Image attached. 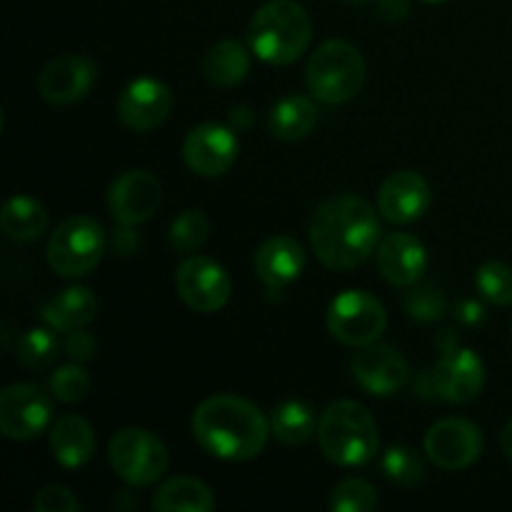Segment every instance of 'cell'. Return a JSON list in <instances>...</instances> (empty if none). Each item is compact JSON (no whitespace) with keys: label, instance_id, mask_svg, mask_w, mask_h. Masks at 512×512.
Listing matches in <instances>:
<instances>
[{"label":"cell","instance_id":"obj_1","mask_svg":"<svg viewBox=\"0 0 512 512\" xmlns=\"http://www.w3.org/2000/svg\"><path fill=\"white\" fill-rule=\"evenodd\" d=\"M380 220L368 200L340 193L323 200L310 220V245L330 270H353L363 265L380 245Z\"/></svg>","mask_w":512,"mask_h":512},{"label":"cell","instance_id":"obj_2","mask_svg":"<svg viewBox=\"0 0 512 512\" xmlns=\"http://www.w3.org/2000/svg\"><path fill=\"white\" fill-rule=\"evenodd\" d=\"M270 433L265 415L240 395H213L193 413L195 443L220 460L240 463L258 458Z\"/></svg>","mask_w":512,"mask_h":512},{"label":"cell","instance_id":"obj_3","mask_svg":"<svg viewBox=\"0 0 512 512\" xmlns=\"http://www.w3.org/2000/svg\"><path fill=\"white\" fill-rule=\"evenodd\" d=\"M313 23L295 0H268L248 25V45L263 63L290 65L308 50Z\"/></svg>","mask_w":512,"mask_h":512},{"label":"cell","instance_id":"obj_4","mask_svg":"<svg viewBox=\"0 0 512 512\" xmlns=\"http://www.w3.org/2000/svg\"><path fill=\"white\" fill-rule=\"evenodd\" d=\"M318 443L330 463L358 468L378 453V425L365 405L355 400H335L320 415Z\"/></svg>","mask_w":512,"mask_h":512},{"label":"cell","instance_id":"obj_5","mask_svg":"<svg viewBox=\"0 0 512 512\" xmlns=\"http://www.w3.org/2000/svg\"><path fill=\"white\" fill-rule=\"evenodd\" d=\"M365 58L345 40H328L310 55L305 80L315 100L325 105H343L363 90Z\"/></svg>","mask_w":512,"mask_h":512},{"label":"cell","instance_id":"obj_6","mask_svg":"<svg viewBox=\"0 0 512 512\" xmlns=\"http://www.w3.org/2000/svg\"><path fill=\"white\" fill-rule=\"evenodd\" d=\"M105 230L90 215H73L53 230L48 240V263L60 278H83L100 263Z\"/></svg>","mask_w":512,"mask_h":512},{"label":"cell","instance_id":"obj_7","mask_svg":"<svg viewBox=\"0 0 512 512\" xmlns=\"http://www.w3.org/2000/svg\"><path fill=\"white\" fill-rule=\"evenodd\" d=\"M108 460L120 480L133 488H148L168 470V448L150 430L125 428L110 440Z\"/></svg>","mask_w":512,"mask_h":512},{"label":"cell","instance_id":"obj_8","mask_svg":"<svg viewBox=\"0 0 512 512\" xmlns=\"http://www.w3.org/2000/svg\"><path fill=\"white\" fill-rule=\"evenodd\" d=\"M328 330L350 348L375 343L388 325V313L375 295L365 290H345L328 305Z\"/></svg>","mask_w":512,"mask_h":512},{"label":"cell","instance_id":"obj_9","mask_svg":"<svg viewBox=\"0 0 512 512\" xmlns=\"http://www.w3.org/2000/svg\"><path fill=\"white\" fill-rule=\"evenodd\" d=\"M53 403L40 385L15 383L0 393V430L10 440H33L48 428Z\"/></svg>","mask_w":512,"mask_h":512},{"label":"cell","instance_id":"obj_10","mask_svg":"<svg viewBox=\"0 0 512 512\" xmlns=\"http://www.w3.org/2000/svg\"><path fill=\"white\" fill-rule=\"evenodd\" d=\"M175 288H178L180 300L195 313H218L228 305L230 293H233V283L223 265L203 255L180 263L175 273Z\"/></svg>","mask_w":512,"mask_h":512},{"label":"cell","instance_id":"obj_11","mask_svg":"<svg viewBox=\"0 0 512 512\" xmlns=\"http://www.w3.org/2000/svg\"><path fill=\"white\" fill-rule=\"evenodd\" d=\"M428 383L448 403H473L483 393L485 365L470 348H448L428 373Z\"/></svg>","mask_w":512,"mask_h":512},{"label":"cell","instance_id":"obj_12","mask_svg":"<svg viewBox=\"0 0 512 512\" xmlns=\"http://www.w3.org/2000/svg\"><path fill=\"white\" fill-rule=\"evenodd\" d=\"M240 153L238 135L233 128L218 123H203L185 135L183 158L195 175L218 178L228 173Z\"/></svg>","mask_w":512,"mask_h":512},{"label":"cell","instance_id":"obj_13","mask_svg":"<svg viewBox=\"0 0 512 512\" xmlns=\"http://www.w3.org/2000/svg\"><path fill=\"white\" fill-rule=\"evenodd\" d=\"M163 203V185L150 170H128L108 188V208L115 223L140 225L153 218Z\"/></svg>","mask_w":512,"mask_h":512},{"label":"cell","instance_id":"obj_14","mask_svg":"<svg viewBox=\"0 0 512 512\" xmlns=\"http://www.w3.org/2000/svg\"><path fill=\"white\" fill-rule=\"evenodd\" d=\"M483 453L478 425L463 418H445L425 435V455L443 470L470 468Z\"/></svg>","mask_w":512,"mask_h":512},{"label":"cell","instance_id":"obj_15","mask_svg":"<svg viewBox=\"0 0 512 512\" xmlns=\"http://www.w3.org/2000/svg\"><path fill=\"white\" fill-rule=\"evenodd\" d=\"M98 68L83 55H58L38 75L40 98L50 105H73L93 90Z\"/></svg>","mask_w":512,"mask_h":512},{"label":"cell","instance_id":"obj_16","mask_svg":"<svg viewBox=\"0 0 512 512\" xmlns=\"http://www.w3.org/2000/svg\"><path fill=\"white\" fill-rule=\"evenodd\" d=\"M408 360L395 350L393 345L385 343H370L360 348V353L353 358V378L355 383L370 395L378 398H388V395L398 393L408 380Z\"/></svg>","mask_w":512,"mask_h":512},{"label":"cell","instance_id":"obj_17","mask_svg":"<svg viewBox=\"0 0 512 512\" xmlns=\"http://www.w3.org/2000/svg\"><path fill=\"white\" fill-rule=\"evenodd\" d=\"M173 110V93L155 78H138L123 90L118 100L120 123L135 133H148L163 125Z\"/></svg>","mask_w":512,"mask_h":512},{"label":"cell","instance_id":"obj_18","mask_svg":"<svg viewBox=\"0 0 512 512\" xmlns=\"http://www.w3.org/2000/svg\"><path fill=\"white\" fill-rule=\"evenodd\" d=\"M430 208V185L415 170H398L378 190V213L395 225L415 223Z\"/></svg>","mask_w":512,"mask_h":512},{"label":"cell","instance_id":"obj_19","mask_svg":"<svg viewBox=\"0 0 512 512\" xmlns=\"http://www.w3.org/2000/svg\"><path fill=\"white\" fill-rule=\"evenodd\" d=\"M428 265L425 245L415 235L390 233L378 245V268L395 288H410L420 283Z\"/></svg>","mask_w":512,"mask_h":512},{"label":"cell","instance_id":"obj_20","mask_svg":"<svg viewBox=\"0 0 512 512\" xmlns=\"http://www.w3.org/2000/svg\"><path fill=\"white\" fill-rule=\"evenodd\" d=\"M305 268L303 245L288 235L268 238L255 253V273L270 290H283L300 278Z\"/></svg>","mask_w":512,"mask_h":512},{"label":"cell","instance_id":"obj_21","mask_svg":"<svg viewBox=\"0 0 512 512\" xmlns=\"http://www.w3.org/2000/svg\"><path fill=\"white\" fill-rule=\"evenodd\" d=\"M40 315L50 328L60 330V333H73V330H83L93 323L98 315V298L90 288L73 285V288L60 290L58 295L45 300Z\"/></svg>","mask_w":512,"mask_h":512},{"label":"cell","instance_id":"obj_22","mask_svg":"<svg viewBox=\"0 0 512 512\" xmlns=\"http://www.w3.org/2000/svg\"><path fill=\"white\" fill-rule=\"evenodd\" d=\"M50 450L63 468H83L95 453V433L80 415H63L50 430Z\"/></svg>","mask_w":512,"mask_h":512},{"label":"cell","instance_id":"obj_23","mask_svg":"<svg viewBox=\"0 0 512 512\" xmlns=\"http://www.w3.org/2000/svg\"><path fill=\"white\" fill-rule=\"evenodd\" d=\"M315 123H318V108L305 95H288V98L278 100L268 118L270 133L285 143H298V140L308 138Z\"/></svg>","mask_w":512,"mask_h":512},{"label":"cell","instance_id":"obj_24","mask_svg":"<svg viewBox=\"0 0 512 512\" xmlns=\"http://www.w3.org/2000/svg\"><path fill=\"white\" fill-rule=\"evenodd\" d=\"M203 73L215 88H233L250 73L248 48L238 40H220L205 53Z\"/></svg>","mask_w":512,"mask_h":512},{"label":"cell","instance_id":"obj_25","mask_svg":"<svg viewBox=\"0 0 512 512\" xmlns=\"http://www.w3.org/2000/svg\"><path fill=\"white\" fill-rule=\"evenodd\" d=\"M0 228L15 243H33L48 228V213L45 205L28 195H13L3 205L0 213Z\"/></svg>","mask_w":512,"mask_h":512},{"label":"cell","instance_id":"obj_26","mask_svg":"<svg viewBox=\"0 0 512 512\" xmlns=\"http://www.w3.org/2000/svg\"><path fill=\"white\" fill-rule=\"evenodd\" d=\"M215 508L213 490L195 478H173L153 495V510L158 512H210Z\"/></svg>","mask_w":512,"mask_h":512},{"label":"cell","instance_id":"obj_27","mask_svg":"<svg viewBox=\"0 0 512 512\" xmlns=\"http://www.w3.org/2000/svg\"><path fill=\"white\" fill-rule=\"evenodd\" d=\"M318 415L303 400H288V403L278 405L270 418V430H273L275 440L283 445H303L308 443L313 435H318Z\"/></svg>","mask_w":512,"mask_h":512},{"label":"cell","instance_id":"obj_28","mask_svg":"<svg viewBox=\"0 0 512 512\" xmlns=\"http://www.w3.org/2000/svg\"><path fill=\"white\" fill-rule=\"evenodd\" d=\"M58 330L55 328H30L25 330L18 338L15 345V358L20 360V365H25L28 370H40L48 368L60 353V340Z\"/></svg>","mask_w":512,"mask_h":512},{"label":"cell","instance_id":"obj_29","mask_svg":"<svg viewBox=\"0 0 512 512\" xmlns=\"http://www.w3.org/2000/svg\"><path fill=\"white\" fill-rule=\"evenodd\" d=\"M385 478L398 488H415L425 475V463L418 455V450L408 448V445H393L385 450L383 460H380Z\"/></svg>","mask_w":512,"mask_h":512},{"label":"cell","instance_id":"obj_30","mask_svg":"<svg viewBox=\"0 0 512 512\" xmlns=\"http://www.w3.org/2000/svg\"><path fill=\"white\" fill-rule=\"evenodd\" d=\"M475 290L485 303L498 305V308L512 305V268L498 260L480 265L475 273Z\"/></svg>","mask_w":512,"mask_h":512},{"label":"cell","instance_id":"obj_31","mask_svg":"<svg viewBox=\"0 0 512 512\" xmlns=\"http://www.w3.org/2000/svg\"><path fill=\"white\" fill-rule=\"evenodd\" d=\"M210 238V220L203 210H185L170 225V245L178 253H193Z\"/></svg>","mask_w":512,"mask_h":512},{"label":"cell","instance_id":"obj_32","mask_svg":"<svg viewBox=\"0 0 512 512\" xmlns=\"http://www.w3.org/2000/svg\"><path fill=\"white\" fill-rule=\"evenodd\" d=\"M405 313L420 323H435L448 313V300L445 293L435 285H410V290L403 298Z\"/></svg>","mask_w":512,"mask_h":512},{"label":"cell","instance_id":"obj_33","mask_svg":"<svg viewBox=\"0 0 512 512\" xmlns=\"http://www.w3.org/2000/svg\"><path fill=\"white\" fill-rule=\"evenodd\" d=\"M330 508L335 512H373L378 508V493L368 480L348 478L333 490Z\"/></svg>","mask_w":512,"mask_h":512},{"label":"cell","instance_id":"obj_34","mask_svg":"<svg viewBox=\"0 0 512 512\" xmlns=\"http://www.w3.org/2000/svg\"><path fill=\"white\" fill-rule=\"evenodd\" d=\"M50 390H53L55 400L60 403H78L88 395L90 390V378L80 363H70V365H60L58 370L50 378Z\"/></svg>","mask_w":512,"mask_h":512},{"label":"cell","instance_id":"obj_35","mask_svg":"<svg viewBox=\"0 0 512 512\" xmlns=\"http://www.w3.org/2000/svg\"><path fill=\"white\" fill-rule=\"evenodd\" d=\"M35 512H80L83 505L80 500L70 493V488L65 485H48V488L38 490L33 500Z\"/></svg>","mask_w":512,"mask_h":512},{"label":"cell","instance_id":"obj_36","mask_svg":"<svg viewBox=\"0 0 512 512\" xmlns=\"http://www.w3.org/2000/svg\"><path fill=\"white\" fill-rule=\"evenodd\" d=\"M63 350L70 360H75V363H88V360L95 358V338L90 333H85V328L73 330V333L65 338Z\"/></svg>","mask_w":512,"mask_h":512},{"label":"cell","instance_id":"obj_37","mask_svg":"<svg viewBox=\"0 0 512 512\" xmlns=\"http://www.w3.org/2000/svg\"><path fill=\"white\" fill-rule=\"evenodd\" d=\"M135 225L118 223L113 230V250L118 255H133L138 250V235H135Z\"/></svg>","mask_w":512,"mask_h":512},{"label":"cell","instance_id":"obj_38","mask_svg":"<svg viewBox=\"0 0 512 512\" xmlns=\"http://www.w3.org/2000/svg\"><path fill=\"white\" fill-rule=\"evenodd\" d=\"M378 13L388 20H403L410 13V0H375Z\"/></svg>","mask_w":512,"mask_h":512},{"label":"cell","instance_id":"obj_39","mask_svg":"<svg viewBox=\"0 0 512 512\" xmlns=\"http://www.w3.org/2000/svg\"><path fill=\"white\" fill-rule=\"evenodd\" d=\"M458 320L465 325H478L485 320V308L480 303H475V300H463V303L458 305Z\"/></svg>","mask_w":512,"mask_h":512},{"label":"cell","instance_id":"obj_40","mask_svg":"<svg viewBox=\"0 0 512 512\" xmlns=\"http://www.w3.org/2000/svg\"><path fill=\"white\" fill-rule=\"evenodd\" d=\"M500 445H503V453L512 460V420L505 425L503 433H500Z\"/></svg>","mask_w":512,"mask_h":512},{"label":"cell","instance_id":"obj_41","mask_svg":"<svg viewBox=\"0 0 512 512\" xmlns=\"http://www.w3.org/2000/svg\"><path fill=\"white\" fill-rule=\"evenodd\" d=\"M348 3H355V5H360V3H375V0H348Z\"/></svg>","mask_w":512,"mask_h":512},{"label":"cell","instance_id":"obj_42","mask_svg":"<svg viewBox=\"0 0 512 512\" xmlns=\"http://www.w3.org/2000/svg\"><path fill=\"white\" fill-rule=\"evenodd\" d=\"M425 3H448V0H425Z\"/></svg>","mask_w":512,"mask_h":512}]
</instances>
